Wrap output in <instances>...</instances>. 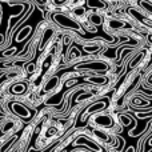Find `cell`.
Instances as JSON below:
<instances>
[{
  "instance_id": "cell-1",
  "label": "cell",
  "mask_w": 152,
  "mask_h": 152,
  "mask_svg": "<svg viewBox=\"0 0 152 152\" xmlns=\"http://www.w3.org/2000/svg\"><path fill=\"white\" fill-rule=\"evenodd\" d=\"M53 20L59 24V26L64 27V28H71V29H80V26H79L76 21H74L72 19H69L68 16L63 15V13H55L53 15Z\"/></svg>"
},
{
  "instance_id": "cell-2",
  "label": "cell",
  "mask_w": 152,
  "mask_h": 152,
  "mask_svg": "<svg viewBox=\"0 0 152 152\" xmlns=\"http://www.w3.org/2000/svg\"><path fill=\"white\" fill-rule=\"evenodd\" d=\"M11 110H12V112L15 113V115L20 116V118H31V111L28 110V108L26 107V105H23L21 103H16V102H12L10 104Z\"/></svg>"
},
{
  "instance_id": "cell-3",
  "label": "cell",
  "mask_w": 152,
  "mask_h": 152,
  "mask_svg": "<svg viewBox=\"0 0 152 152\" xmlns=\"http://www.w3.org/2000/svg\"><path fill=\"white\" fill-rule=\"evenodd\" d=\"M77 68H80V69H95V71H105V69H107V64L103 63V61H92V63L79 64Z\"/></svg>"
},
{
  "instance_id": "cell-4",
  "label": "cell",
  "mask_w": 152,
  "mask_h": 152,
  "mask_svg": "<svg viewBox=\"0 0 152 152\" xmlns=\"http://www.w3.org/2000/svg\"><path fill=\"white\" fill-rule=\"evenodd\" d=\"M96 124H100L102 127H111L113 124V120L108 115H100L95 119Z\"/></svg>"
},
{
  "instance_id": "cell-5",
  "label": "cell",
  "mask_w": 152,
  "mask_h": 152,
  "mask_svg": "<svg viewBox=\"0 0 152 152\" xmlns=\"http://www.w3.org/2000/svg\"><path fill=\"white\" fill-rule=\"evenodd\" d=\"M26 89H27L26 83H16L11 87L10 91H11V94H13V95H21L26 92Z\"/></svg>"
},
{
  "instance_id": "cell-6",
  "label": "cell",
  "mask_w": 152,
  "mask_h": 152,
  "mask_svg": "<svg viewBox=\"0 0 152 152\" xmlns=\"http://www.w3.org/2000/svg\"><path fill=\"white\" fill-rule=\"evenodd\" d=\"M129 12L132 13V16H135L136 19H139V20L142 21L143 24H145V26H148V27H151V28H152V21H151V20H148V19H145L144 16L139 15V12H137V11H135V10H129Z\"/></svg>"
},
{
  "instance_id": "cell-7",
  "label": "cell",
  "mask_w": 152,
  "mask_h": 152,
  "mask_svg": "<svg viewBox=\"0 0 152 152\" xmlns=\"http://www.w3.org/2000/svg\"><path fill=\"white\" fill-rule=\"evenodd\" d=\"M58 83H59V77H52L50 81H47V84H45V87H44V91L45 92H48V91H52L53 88H56V86H58Z\"/></svg>"
},
{
  "instance_id": "cell-8",
  "label": "cell",
  "mask_w": 152,
  "mask_h": 152,
  "mask_svg": "<svg viewBox=\"0 0 152 152\" xmlns=\"http://www.w3.org/2000/svg\"><path fill=\"white\" fill-rule=\"evenodd\" d=\"M89 21H91L92 24H95V26H100V24L103 23V18L96 15V13H94V15L89 16Z\"/></svg>"
},
{
  "instance_id": "cell-9",
  "label": "cell",
  "mask_w": 152,
  "mask_h": 152,
  "mask_svg": "<svg viewBox=\"0 0 152 152\" xmlns=\"http://www.w3.org/2000/svg\"><path fill=\"white\" fill-rule=\"evenodd\" d=\"M126 26L124 21H120V20H110V27L111 28H115V29H119V28H123Z\"/></svg>"
},
{
  "instance_id": "cell-10",
  "label": "cell",
  "mask_w": 152,
  "mask_h": 152,
  "mask_svg": "<svg viewBox=\"0 0 152 152\" xmlns=\"http://www.w3.org/2000/svg\"><path fill=\"white\" fill-rule=\"evenodd\" d=\"M52 34H53V31L52 29H47L45 31V34H44V37H43V40H42V43H40V47H44V44L48 42V40L52 37Z\"/></svg>"
},
{
  "instance_id": "cell-11",
  "label": "cell",
  "mask_w": 152,
  "mask_h": 152,
  "mask_svg": "<svg viewBox=\"0 0 152 152\" xmlns=\"http://www.w3.org/2000/svg\"><path fill=\"white\" fill-rule=\"evenodd\" d=\"M89 81L92 83H96V84H105L107 83V77H91Z\"/></svg>"
},
{
  "instance_id": "cell-12",
  "label": "cell",
  "mask_w": 152,
  "mask_h": 152,
  "mask_svg": "<svg viewBox=\"0 0 152 152\" xmlns=\"http://www.w3.org/2000/svg\"><path fill=\"white\" fill-rule=\"evenodd\" d=\"M97 108H104V103H97V104L89 107L88 108V113H92V112H95V111H97Z\"/></svg>"
},
{
  "instance_id": "cell-13",
  "label": "cell",
  "mask_w": 152,
  "mask_h": 152,
  "mask_svg": "<svg viewBox=\"0 0 152 152\" xmlns=\"http://www.w3.org/2000/svg\"><path fill=\"white\" fill-rule=\"evenodd\" d=\"M142 58H143V53H139V55H137V56H136V58H135V59H134V60H132V61H131V63H129V68H134V67H135V66H136V64H137V63H139V61H140V60H142Z\"/></svg>"
},
{
  "instance_id": "cell-14",
  "label": "cell",
  "mask_w": 152,
  "mask_h": 152,
  "mask_svg": "<svg viewBox=\"0 0 152 152\" xmlns=\"http://www.w3.org/2000/svg\"><path fill=\"white\" fill-rule=\"evenodd\" d=\"M84 12H86V11H84V8H77V10H75V15L76 16H83Z\"/></svg>"
},
{
  "instance_id": "cell-15",
  "label": "cell",
  "mask_w": 152,
  "mask_h": 152,
  "mask_svg": "<svg viewBox=\"0 0 152 152\" xmlns=\"http://www.w3.org/2000/svg\"><path fill=\"white\" fill-rule=\"evenodd\" d=\"M96 135L100 137V139H104L105 142H107V140H108V136H107V135H104V134H103V132H102V134H100V132H97V131H96Z\"/></svg>"
},
{
  "instance_id": "cell-16",
  "label": "cell",
  "mask_w": 152,
  "mask_h": 152,
  "mask_svg": "<svg viewBox=\"0 0 152 152\" xmlns=\"http://www.w3.org/2000/svg\"><path fill=\"white\" fill-rule=\"evenodd\" d=\"M55 132H56V129H55V128H51V129H50V132H47V136H52V135L55 134Z\"/></svg>"
},
{
  "instance_id": "cell-17",
  "label": "cell",
  "mask_w": 152,
  "mask_h": 152,
  "mask_svg": "<svg viewBox=\"0 0 152 152\" xmlns=\"http://www.w3.org/2000/svg\"><path fill=\"white\" fill-rule=\"evenodd\" d=\"M56 3H61V1H64V0H55Z\"/></svg>"
},
{
  "instance_id": "cell-18",
  "label": "cell",
  "mask_w": 152,
  "mask_h": 152,
  "mask_svg": "<svg viewBox=\"0 0 152 152\" xmlns=\"http://www.w3.org/2000/svg\"><path fill=\"white\" fill-rule=\"evenodd\" d=\"M150 42L152 43V35H150Z\"/></svg>"
},
{
  "instance_id": "cell-19",
  "label": "cell",
  "mask_w": 152,
  "mask_h": 152,
  "mask_svg": "<svg viewBox=\"0 0 152 152\" xmlns=\"http://www.w3.org/2000/svg\"><path fill=\"white\" fill-rule=\"evenodd\" d=\"M148 144H150V145H152V139L150 140V143H148Z\"/></svg>"
}]
</instances>
